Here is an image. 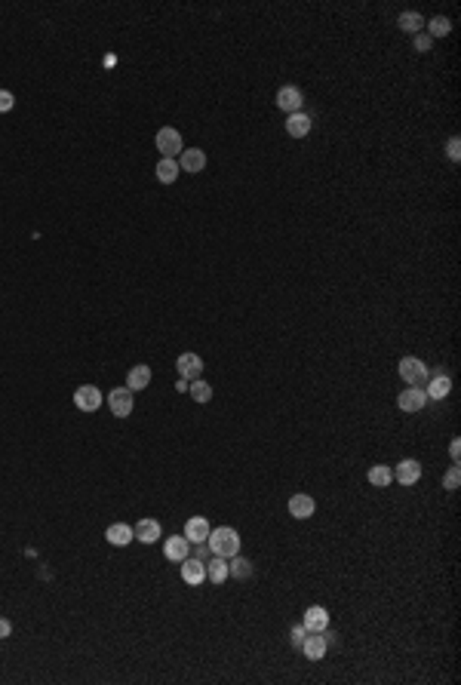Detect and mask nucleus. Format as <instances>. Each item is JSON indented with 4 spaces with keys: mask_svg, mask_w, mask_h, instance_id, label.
I'll return each mask as SVG.
<instances>
[{
    "mask_svg": "<svg viewBox=\"0 0 461 685\" xmlns=\"http://www.w3.org/2000/svg\"><path fill=\"white\" fill-rule=\"evenodd\" d=\"M305 636H307V630H305V624H295V627H292V633H289V640H292V645H295V649H302V642H305Z\"/></svg>",
    "mask_w": 461,
    "mask_h": 685,
    "instance_id": "nucleus-32",
    "label": "nucleus"
},
{
    "mask_svg": "<svg viewBox=\"0 0 461 685\" xmlns=\"http://www.w3.org/2000/svg\"><path fill=\"white\" fill-rule=\"evenodd\" d=\"M461 486V471H458V464L455 467H449V473L443 476V489L446 492H455Z\"/></svg>",
    "mask_w": 461,
    "mask_h": 685,
    "instance_id": "nucleus-29",
    "label": "nucleus"
},
{
    "mask_svg": "<svg viewBox=\"0 0 461 685\" xmlns=\"http://www.w3.org/2000/svg\"><path fill=\"white\" fill-rule=\"evenodd\" d=\"M430 403L425 388H406L403 394H397V409L400 412H421Z\"/></svg>",
    "mask_w": 461,
    "mask_h": 685,
    "instance_id": "nucleus-5",
    "label": "nucleus"
},
{
    "mask_svg": "<svg viewBox=\"0 0 461 685\" xmlns=\"http://www.w3.org/2000/svg\"><path fill=\"white\" fill-rule=\"evenodd\" d=\"M446 154H449V160H455V163L461 160V138L458 135H452L449 142H446Z\"/></svg>",
    "mask_w": 461,
    "mask_h": 685,
    "instance_id": "nucleus-30",
    "label": "nucleus"
},
{
    "mask_svg": "<svg viewBox=\"0 0 461 685\" xmlns=\"http://www.w3.org/2000/svg\"><path fill=\"white\" fill-rule=\"evenodd\" d=\"M425 394H427V399H446L452 394V378L446 372L430 375V378L425 381Z\"/></svg>",
    "mask_w": 461,
    "mask_h": 685,
    "instance_id": "nucleus-13",
    "label": "nucleus"
},
{
    "mask_svg": "<svg viewBox=\"0 0 461 685\" xmlns=\"http://www.w3.org/2000/svg\"><path fill=\"white\" fill-rule=\"evenodd\" d=\"M157 151L163 154V157H169V160H175L179 154L184 151V142H182V133L179 129H173V126H163V129H157Z\"/></svg>",
    "mask_w": 461,
    "mask_h": 685,
    "instance_id": "nucleus-3",
    "label": "nucleus"
},
{
    "mask_svg": "<svg viewBox=\"0 0 461 685\" xmlns=\"http://www.w3.org/2000/svg\"><path fill=\"white\" fill-rule=\"evenodd\" d=\"M179 169L182 172H203L206 169V154L200 151V148H184L182 154H179Z\"/></svg>",
    "mask_w": 461,
    "mask_h": 685,
    "instance_id": "nucleus-16",
    "label": "nucleus"
},
{
    "mask_svg": "<svg viewBox=\"0 0 461 685\" xmlns=\"http://www.w3.org/2000/svg\"><path fill=\"white\" fill-rule=\"evenodd\" d=\"M311 126H314V120H311V114H305V111H295L286 117V133L292 138H305L311 133Z\"/></svg>",
    "mask_w": 461,
    "mask_h": 685,
    "instance_id": "nucleus-20",
    "label": "nucleus"
},
{
    "mask_svg": "<svg viewBox=\"0 0 461 685\" xmlns=\"http://www.w3.org/2000/svg\"><path fill=\"white\" fill-rule=\"evenodd\" d=\"M133 535H136V541H142V544H154V541H160L163 529H160L157 520L145 517V520H138L136 526H133Z\"/></svg>",
    "mask_w": 461,
    "mask_h": 685,
    "instance_id": "nucleus-14",
    "label": "nucleus"
},
{
    "mask_svg": "<svg viewBox=\"0 0 461 685\" xmlns=\"http://www.w3.org/2000/svg\"><path fill=\"white\" fill-rule=\"evenodd\" d=\"M210 557V547H206V541L203 544H197V559H206Z\"/></svg>",
    "mask_w": 461,
    "mask_h": 685,
    "instance_id": "nucleus-36",
    "label": "nucleus"
},
{
    "mask_svg": "<svg viewBox=\"0 0 461 685\" xmlns=\"http://www.w3.org/2000/svg\"><path fill=\"white\" fill-rule=\"evenodd\" d=\"M210 532H212V526H210V520L206 517H191L188 522H184V538H188V544H203L206 538H210Z\"/></svg>",
    "mask_w": 461,
    "mask_h": 685,
    "instance_id": "nucleus-10",
    "label": "nucleus"
},
{
    "mask_svg": "<svg viewBox=\"0 0 461 685\" xmlns=\"http://www.w3.org/2000/svg\"><path fill=\"white\" fill-rule=\"evenodd\" d=\"M228 575H230V578H237V581L249 578V575H252V563H249V559H243L240 553H237V557H230V559H228Z\"/></svg>",
    "mask_w": 461,
    "mask_h": 685,
    "instance_id": "nucleus-26",
    "label": "nucleus"
},
{
    "mask_svg": "<svg viewBox=\"0 0 461 685\" xmlns=\"http://www.w3.org/2000/svg\"><path fill=\"white\" fill-rule=\"evenodd\" d=\"M302 651H305L307 661H323V658H326V651H329L326 636H323V633H307L305 642H302Z\"/></svg>",
    "mask_w": 461,
    "mask_h": 685,
    "instance_id": "nucleus-17",
    "label": "nucleus"
},
{
    "mask_svg": "<svg viewBox=\"0 0 461 685\" xmlns=\"http://www.w3.org/2000/svg\"><path fill=\"white\" fill-rule=\"evenodd\" d=\"M175 369H179V375L184 381H197L200 372H203V360H200L197 353H182V357L175 360Z\"/></svg>",
    "mask_w": 461,
    "mask_h": 685,
    "instance_id": "nucleus-15",
    "label": "nucleus"
},
{
    "mask_svg": "<svg viewBox=\"0 0 461 685\" xmlns=\"http://www.w3.org/2000/svg\"><path fill=\"white\" fill-rule=\"evenodd\" d=\"M10 633H13V624H10L6 618H0V640H6Z\"/></svg>",
    "mask_w": 461,
    "mask_h": 685,
    "instance_id": "nucleus-35",
    "label": "nucleus"
},
{
    "mask_svg": "<svg viewBox=\"0 0 461 685\" xmlns=\"http://www.w3.org/2000/svg\"><path fill=\"white\" fill-rule=\"evenodd\" d=\"M182 581L191 584V587H200L206 581V563L197 557H184L182 559Z\"/></svg>",
    "mask_w": 461,
    "mask_h": 685,
    "instance_id": "nucleus-7",
    "label": "nucleus"
},
{
    "mask_svg": "<svg viewBox=\"0 0 461 685\" xmlns=\"http://www.w3.org/2000/svg\"><path fill=\"white\" fill-rule=\"evenodd\" d=\"M449 455H452V461H455V464H458V458H461V440H458V436L449 443Z\"/></svg>",
    "mask_w": 461,
    "mask_h": 685,
    "instance_id": "nucleus-34",
    "label": "nucleus"
},
{
    "mask_svg": "<svg viewBox=\"0 0 461 685\" xmlns=\"http://www.w3.org/2000/svg\"><path fill=\"white\" fill-rule=\"evenodd\" d=\"M148 384H151V369H148V366L138 363V366H133V369L126 372V388L133 390V394H136V390H145Z\"/></svg>",
    "mask_w": 461,
    "mask_h": 685,
    "instance_id": "nucleus-21",
    "label": "nucleus"
},
{
    "mask_svg": "<svg viewBox=\"0 0 461 685\" xmlns=\"http://www.w3.org/2000/svg\"><path fill=\"white\" fill-rule=\"evenodd\" d=\"M305 630L307 633H323V630H329V612L323 609V605H311V609L305 612Z\"/></svg>",
    "mask_w": 461,
    "mask_h": 685,
    "instance_id": "nucleus-18",
    "label": "nucleus"
},
{
    "mask_svg": "<svg viewBox=\"0 0 461 685\" xmlns=\"http://www.w3.org/2000/svg\"><path fill=\"white\" fill-rule=\"evenodd\" d=\"M188 553H191V544H188V538H184V535H169L163 541V557L169 559V563H182Z\"/></svg>",
    "mask_w": 461,
    "mask_h": 685,
    "instance_id": "nucleus-12",
    "label": "nucleus"
},
{
    "mask_svg": "<svg viewBox=\"0 0 461 685\" xmlns=\"http://www.w3.org/2000/svg\"><path fill=\"white\" fill-rule=\"evenodd\" d=\"M425 25H427V37H446L452 31V22L446 15H437V19L425 22Z\"/></svg>",
    "mask_w": 461,
    "mask_h": 685,
    "instance_id": "nucleus-28",
    "label": "nucleus"
},
{
    "mask_svg": "<svg viewBox=\"0 0 461 685\" xmlns=\"http://www.w3.org/2000/svg\"><path fill=\"white\" fill-rule=\"evenodd\" d=\"M133 406H136V399H133V390L129 388H114L111 394H108V409H111L114 418H129V415H133Z\"/></svg>",
    "mask_w": 461,
    "mask_h": 685,
    "instance_id": "nucleus-4",
    "label": "nucleus"
},
{
    "mask_svg": "<svg viewBox=\"0 0 461 685\" xmlns=\"http://www.w3.org/2000/svg\"><path fill=\"white\" fill-rule=\"evenodd\" d=\"M105 541L111 544V547H126V544L136 541L133 526H126V522H111V526L105 529Z\"/></svg>",
    "mask_w": 461,
    "mask_h": 685,
    "instance_id": "nucleus-11",
    "label": "nucleus"
},
{
    "mask_svg": "<svg viewBox=\"0 0 461 685\" xmlns=\"http://www.w3.org/2000/svg\"><path fill=\"white\" fill-rule=\"evenodd\" d=\"M369 483H372L375 489H384L394 483V471H390L388 464H372L369 467Z\"/></svg>",
    "mask_w": 461,
    "mask_h": 685,
    "instance_id": "nucleus-25",
    "label": "nucleus"
},
{
    "mask_svg": "<svg viewBox=\"0 0 461 685\" xmlns=\"http://www.w3.org/2000/svg\"><path fill=\"white\" fill-rule=\"evenodd\" d=\"M390 471H394V480L400 486H415V483L421 480V464L415 458H403L397 467H390Z\"/></svg>",
    "mask_w": 461,
    "mask_h": 685,
    "instance_id": "nucleus-8",
    "label": "nucleus"
},
{
    "mask_svg": "<svg viewBox=\"0 0 461 685\" xmlns=\"http://www.w3.org/2000/svg\"><path fill=\"white\" fill-rule=\"evenodd\" d=\"M157 182H163V184H173L175 179H179V160H169V157H160V163H157Z\"/></svg>",
    "mask_w": 461,
    "mask_h": 685,
    "instance_id": "nucleus-24",
    "label": "nucleus"
},
{
    "mask_svg": "<svg viewBox=\"0 0 461 685\" xmlns=\"http://www.w3.org/2000/svg\"><path fill=\"white\" fill-rule=\"evenodd\" d=\"M415 50H418V52H427V50H430V37H427V34H415Z\"/></svg>",
    "mask_w": 461,
    "mask_h": 685,
    "instance_id": "nucleus-33",
    "label": "nucleus"
},
{
    "mask_svg": "<svg viewBox=\"0 0 461 685\" xmlns=\"http://www.w3.org/2000/svg\"><path fill=\"white\" fill-rule=\"evenodd\" d=\"M277 108L280 111H286V114H295V111H302V105H305V96H302V89L298 87H283L280 92H277Z\"/></svg>",
    "mask_w": 461,
    "mask_h": 685,
    "instance_id": "nucleus-9",
    "label": "nucleus"
},
{
    "mask_svg": "<svg viewBox=\"0 0 461 685\" xmlns=\"http://www.w3.org/2000/svg\"><path fill=\"white\" fill-rule=\"evenodd\" d=\"M206 547H210L212 557H225V559L237 557V553H240V532L230 529V526L212 529L210 538H206Z\"/></svg>",
    "mask_w": 461,
    "mask_h": 685,
    "instance_id": "nucleus-1",
    "label": "nucleus"
},
{
    "mask_svg": "<svg viewBox=\"0 0 461 685\" xmlns=\"http://www.w3.org/2000/svg\"><path fill=\"white\" fill-rule=\"evenodd\" d=\"M228 578H230V575H228V559L225 557H212L210 563H206V581L225 584Z\"/></svg>",
    "mask_w": 461,
    "mask_h": 685,
    "instance_id": "nucleus-22",
    "label": "nucleus"
},
{
    "mask_svg": "<svg viewBox=\"0 0 461 685\" xmlns=\"http://www.w3.org/2000/svg\"><path fill=\"white\" fill-rule=\"evenodd\" d=\"M397 372H400V378L409 384V388H425V381L430 378L427 366L421 363L418 357H403V360H400V366H397Z\"/></svg>",
    "mask_w": 461,
    "mask_h": 685,
    "instance_id": "nucleus-2",
    "label": "nucleus"
},
{
    "mask_svg": "<svg viewBox=\"0 0 461 685\" xmlns=\"http://www.w3.org/2000/svg\"><path fill=\"white\" fill-rule=\"evenodd\" d=\"M188 394L194 397V403H210V399H212V384H206L203 378H197V381L188 384Z\"/></svg>",
    "mask_w": 461,
    "mask_h": 685,
    "instance_id": "nucleus-27",
    "label": "nucleus"
},
{
    "mask_svg": "<svg viewBox=\"0 0 461 685\" xmlns=\"http://www.w3.org/2000/svg\"><path fill=\"white\" fill-rule=\"evenodd\" d=\"M13 105H15V96L10 89H0V114H6V111H13Z\"/></svg>",
    "mask_w": 461,
    "mask_h": 685,
    "instance_id": "nucleus-31",
    "label": "nucleus"
},
{
    "mask_svg": "<svg viewBox=\"0 0 461 685\" xmlns=\"http://www.w3.org/2000/svg\"><path fill=\"white\" fill-rule=\"evenodd\" d=\"M314 510H317V501H314L311 495H292L289 498V517H295V520H311L314 517Z\"/></svg>",
    "mask_w": 461,
    "mask_h": 685,
    "instance_id": "nucleus-19",
    "label": "nucleus"
},
{
    "mask_svg": "<svg viewBox=\"0 0 461 685\" xmlns=\"http://www.w3.org/2000/svg\"><path fill=\"white\" fill-rule=\"evenodd\" d=\"M397 25H400V31H406V34H421V31H425V15L421 13H400Z\"/></svg>",
    "mask_w": 461,
    "mask_h": 685,
    "instance_id": "nucleus-23",
    "label": "nucleus"
},
{
    "mask_svg": "<svg viewBox=\"0 0 461 685\" xmlns=\"http://www.w3.org/2000/svg\"><path fill=\"white\" fill-rule=\"evenodd\" d=\"M74 406L80 412H96L98 406H102V390H98L96 384H83V388L74 390Z\"/></svg>",
    "mask_w": 461,
    "mask_h": 685,
    "instance_id": "nucleus-6",
    "label": "nucleus"
}]
</instances>
